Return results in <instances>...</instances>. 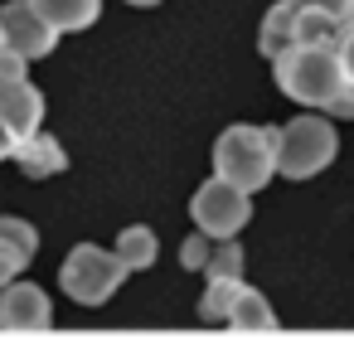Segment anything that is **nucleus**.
Returning a JSON list of instances; mask_svg holds the SVG:
<instances>
[{
    "mask_svg": "<svg viewBox=\"0 0 354 364\" xmlns=\"http://www.w3.org/2000/svg\"><path fill=\"white\" fill-rule=\"evenodd\" d=\"M0 238H5L15 252H25L29 262H34V252H39V233H34V224L15 219V214H5V219H0Z\"/></svg>",
    "mask_w": 354,
    "mask_h": 364,
    "instance_id": "17",
    "label": "nucleus"
},
{
    "mask_svg": "<svg viewBox=\"0 0 354 364\" xmlns=\"http://www.w3.org/2000/svg\"><path fill=\"white\" fill-rule=\"evenodd\" d=\"M214 175L243 185L247 195L267 190V180L277 175V132L272 127H252V122H238V127L218 132V141H214Z\"/></svg>",
    "mask_w": 354,
    "mask_h": 364,
    "instance_id": "2",
    "label": "nucleus"
},
{
    "mask_svg": "<svg viewBox=\"0 0 354 364\" xmlns=\"http://www.w3.org/2000/svg\"><path fill=\"white\" fill-rule=\"evenodd\" d=\"M296 20H301L296 5H291V0H277L272 10H267V20H262V29H257V54L262 58H281L291 44H301Z\"/></svg>",
    "mask_w": 354,
    "mask_h": 364,
    "instance_id": "10",
    "label": "nucleus"
},
{
    "mask_svg": "<svg viewBox=\"0 0 354 364\" xmlns=\"http://www.w3.org/2000/svg\"><path fill=\"white\" fill-rule=\"evenodd\" d=\"M326 112H330V117H345V122L354 117V78H350L345 87H340V92H335V102H330Z\"/></svg>",
    "mask_w": 354,
    "mask_h": 364,
    "instance_id": "20",
    "label": "nucleus"
},
{
    "mask_svg": "<svg viewBox=\"0 0 354 364\" xmlns=\"http://www.w3.org/2000/svg\"><path fill=\"white\" fill-rule=\"evenodd\" d=\"M209 252H214V238H209V233L199 228V233H190V238L180 243V267H185V272H204Z\"/></svg>",
    "mask_w": 354,
    "mask_h": 364,
    "instance_id": "18",
    "label": "nucleus"
},
{
    "mask_svg": "<svg viewBox=\"0 0 354 364\" xmlns=\"http://www.w3.org/2000/svg\"><path fill=\"white\" fill-rule=\"evenodd\" d=\"M0 49H5V29H0Z\"/></svg>",
    "mask_w": 354,
    "mask_h": 364,
    "instance_id": "26",
    "label": "nucleus"
},
{
    "mask_svg": "<svg viewBox=\"0 0 354 364\" xmlns=\"http://www.w3.org/2000/svg\"><path fill=\"white\" fill-rule=\"evenodd\" d=\"M156 252H161L156 228H146V224L122 228V238H117V257L127 262V272H146V267H156Z\"/></svg>",
    "mask_w": 354,
    "mask_h": 364,
    "instance_id": "12",
    "label": "nucleus"
},
{
    "mask_svg": "<svg viewBox=\"0 0 354 364\" xmlns=\"http://www.w3.org/2000/svg\"><path fill=\"white\" fill-rule=\"evenodd\" d=\"M0 83H5V78H0Z\"/></svg>",
    "mask_w": 354,
    "mask_h": 364,
    "instance_id": "27",
    "label": "nucleus"
},
{
    "mask_svg": "<svg viewBox=\"0 0 354 364\" xmlns=\"http://www.w3.org/2000/svg\"><path fill=\"white\" fill-rule=\"evenodd\" d=\"M340 58H345V73L354 78V29H345V39H340Z\"/></svg>",
    "mask_w": 354,
    "mask_h": 364,
    "instance_id": "22",
    "label": "nucleus"
},
{
    "mask_svg": "<svg viewBox=\"0 0 354 364\" xmlns=\"http://www.w3.org/2000/svg\"><path fill=\"white\" fill-rule=\"evenodd\" d=\"M54 326V301L34 282H5L0 287V331H44Z\"/></svg>",
    "mask_w": 354,
    "mask_h": 364,
    "instance_id": "7",
    "label": "nucleus"
},
{
    "mask_svg": "<svg viewBox=\"0 0 354 364\" xmlns=\"http://www.w3.org/2000/svg\"><path fill=\"white\" fill-rule=\"evenodd\" d=\"M44 10V20L58 29V34H78V29H92L97 15H102V0H34Z\"/></svg>",
    "mask_w": 354,
    "mask_h": 364,
    "instance_id": "11",
    "label": "nucleus"
},
{
    "mask_svg": "<svg viewBox=\"0 0 354 364\" xmlns=\"http://www.w3.org/2000/svg\"><path fill=\"white\" fill-rule=\"evenodd\" d=\"M272 73H277V87L291 102L321 107V112L335 102V92L350 83L340 44H291L281 58H272Z\"/></svg>",
    "mask_w": 354,
    "mask_h": 364,
    "instance_id": "1",
    "label": "nucleus"
},
{
    "mask_svg": "<svg viewBox=\"0 0 354 364\" xmlns=\"http://www.w3.org/2000/svg\"><path fill=\"white\" fill-rule=\"evenodd\" d=\"M291 5H301V10H330V15H350L354 10V0H291Z\"/></svg>",
    "mask_w": 354,
    "mask_h": 364,
    "instance_id": "21",
    "label": "nucleus"
},
{
    "mask_svg": "<svg viewBox=\"0 0 354 364\" xmlns=\"http://www.w3.org/2000/svg\"><path fill=\"white\" fill-rule=\"evenodd\" d=\"M228 326H238V331H272V326H277V311L267 306V296H262V291L243 287V291H238V301H233V311H228Z\"/></svg>",
    "mask_w": 354,
    "mask_h": 364,
    "instance_id": "13",
    "label": "nucleus"
},
{
    "mask_svg": "<svg viewBox=\"0 0 354 364\" xmlns=\"http://www.w3.org/2000/svg\"><path fill=\"white\" fill-rule=\"evenodd\" d=\"M190 214H194V228H204L209 238H238L252 219V195H247L243 185H233V180H204L190 199Z\"/></svg>",
    "mask_w": 354,
    "mask_h": 364,
    "instance_id": "5",
    "label": "nucleus"
},
{
    "mask_svg": "<svg viewBox=\"0 0 354 364\" xmlns=\"http://www.w3.org/2000/svg\"><path fill=\"white\" fill-rule=\"evenodd\" d=\"M345 29H354V10H350V15H345Z\"/></svg>",
    "mask_w": 354,
    "mask_h": 364,
    "instance_id": "25",
    "label": "nucleus"
},
{
    "mask_svg": "<svg viewBox=\"0 0 354 364\" xmlns=\"http://www.w3.org/2000/svg\"><path fill=\"white\" fill-rule=\"evenodd\" d=\"M335 151H340V136H335V127L326 117L301 112L286 127H277V175H286V180L321 175L335 161Z\"/></svg>",
    "mask_w": 354,
    "mask_h": 364,
    "instance_id": "3",
    "label": "nucleus"
},
{
    "mask_svg": "<svg viewBox=\"0 0 354 364\" xmlns=\"http://www.w3.org/2000/svg\"><path fill=\"white\" fill-rule=\"evenodd\" d=\"M238 291H243V277H209V287H204V296H199V316L204 321H223L228 326V311H233V301H238Z\"/></svg>",
    "mask_w": 354,
    "mask_h": 364,
    "instance_id": "14",
    "label": "nucleus"
},
{
    "mask_svg": "<svg viewBox=\"0 0 354 364\" xmlns=\"http://www.w3.org/2000/svg\"><path fill=\"white\" fill-rule=\"evenodd\" d=\"M0 122H5L15 136L39 132V122H44V92L29 83V78H10V83H0Z\"/></svg>",
    "mask_w": 354,
    "mask_h": 364,
    "instance_id": "8",
    "label": "nucleus"
},
{
    "mask_svg": "<svg viewBox=\"0 0 354 364\" xmlns=\"http://www.w3.org/2000/svg\"><path fill=\"white\" fill-rule=\"evenodd\" d=\"M296 34H301V44H340V39H345V20L330 15V10H301Z\"/></svg>",
    "mask_w": 354,
    "mask_h": 364,
    "instance_id": "15",
    "label": "nucleus"
},
{
    "mask_svg": "<svg viewBox=\"0 0 354 364\" xmlns=\"http://www.w3.org/2000/svg\"><path fill=\"white\" fill-rule=\"evenodd\" d=\"M127 282V262L117 257V248H97V243H78L58 267V287L68 291V301L78 306H102L112 301V291Z\"/></svg>",
    "mask_w": 354,
    "mask_h": 364,
    "instance_id": "4",
    "label": "nucleus"
},
{
    "mask_svg": "<svg viewBox=\"0 0 354 364\" xmlns=\"http://www.w3.org/2000/svg\"><path fill=\"white\" fill-rule=\"evenodd\" d=\"M15 132H10V127H5V122H0V161H5V156H15Z\"/></svg>",
    "mask_w": 354,
    "mask_h": 364,
    "instance_id": "23",
    "label": "nucleus"
},
{
    "mask_svg": "<svg viewBox=\"0 0 354 364\" xmlns=\"http://www.w3.org/2000/svg\"><path fill=\"white\" fill-rule=\"evenodd\" d=\"M25 267H29V257H25V252H15L5 238H0V287H5V282H15Z\"/></svg>",
    "mask_w": 354,
    "mask_h": 364,
    "instance_id": "19",
    "label": "nucleus"
},
{
    "mask_svg": "<svg viewBox=\"0 0 354 364\" xmlns=\"http://www.w3.org/2000/svg\"><path fill=\"white\" fill-rule=\"evenodd\" d=\"M127 5H141V10H146V5H161V0H127Z\"/></svg>",
    "mask_w": 354,
    "mask_h": 364,
    "instance_id": "24",
    "label": "nucleus"
},
{
    "mask_svg": "<svg viewBox=\"0 0 354 364\" xmlns=\"http://www.w3.org/2000/svg\"><path fill=\"white\" fill-rule=\"evenodd\" d=\"M204 277H243V248L233 238H214V252L204 262Z\"/></svg>",
    "mask_w": 354,
    "mask_h": 364,
    "instance_id": "16",
    "label": "nucleus"
},
{
    "mask_svg": "<svg viewBox=\"0 0 354 364\" xmlns=\"http://www.w3.org/2000/svg\"><path fill=\"white\" fill-rule=\"evenodd\" d=\"M0 29H5V49H15L20 58H44L54 54L58 44V29L44 20V10L34 5V0H10V5H0Z\"/></svg>",
    "mask_w": 354,
    "mask_h": 364,
    "instance_id": "6",
    "label": "nucleus"
},
{
    "mask_svg": "<svg viewBox=\"0 0 354 364\" xmlns=\"http://www.w3.org/2000/svg\"><path fill=\"white\" fill-rule=\"evenodd\" d=\"M15 161H20V170L29 180H49L58 170H68V151L54 136H44V132H29V136L15 141Z\"/></svg>",
    "mask_w": 354,
    "mask_h": 364,
    "instance_id": "9",
    "label": "nucleus"
}]
</instances>
